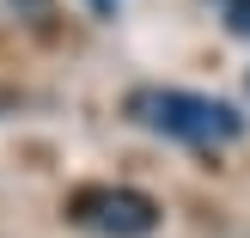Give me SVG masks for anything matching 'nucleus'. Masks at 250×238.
Listing matches in <instances>:
<instances>
[{
    "label": "nucleus",
    "mask_w": 250,
    "mask_h": 238,
    "mask_svg": "<svg viewBox=\"0 0 250 238\" xmlns=\"http://www.w3.org/2000/svg\"><path fill=\"white\" fill-rule=\"evenodd\" d=\"M92 6H110V0H92Z\"/></svg>",
    "instance_id": "obj_4"
},
{
    "label": "nucleus",
    "mask_w": 250,
    "mask_h": 238,
    "mask_svg": "<svg viewBox=\"0 0 250 238\" xmlns=\"http://www.w3.org/2000/svg\"><path fill=\"white\" fill-rule=\"evenodd\" d=\"M67 220L98 238H146L159 226V202L141 190H116V183H98V190H80L67 202Z\"/></svg>",
    "instance_id": "obj_2"
},
{
    "label": "nucleus",
    "mask_w": 250,
    "mask_h": 238,
    "mask_svg": "<svg viewBox=\"0 0 250 238\" xmlns=\"http://www.w3.org/2000/svg\"><path fill=\"white\" fill-rule=\"evenodd\" d=\"M220 12H226L232 37H250V0H220Z\"/></svg>",
    "instance_id": "obj_3"
},
{
    "label": "nucleus",
    "mask_w": 250,
    "mask_h": 238,
    "mask_svg": "<svg viewBox=\"0 0 250 238\" xmlns=\"http://www.w3.org/2000/svg\"><path fill=\"white\" fill-rule=\"evenodd\" d=\"M128 116L153 134H171V141H189V147H226L244 134V116L220 98L202 92H134L128 98Z\"/></svg>",
    "instance_id": "obj_1"
}]
</instances>
